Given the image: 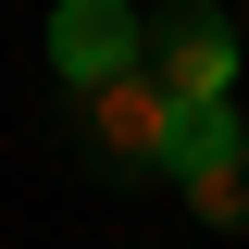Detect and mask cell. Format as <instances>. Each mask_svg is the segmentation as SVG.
<instances>
[{
	"mask_svg": "<svg viewBox=\"0 0 249 249\" xmlns=\"http://www.w3.org/2000/svg\"><path fill=\"white\" fill-rule=\"evenodd\" d=\"M62 112H75V150H88L100 187H150V175H175V88L150 75V50L112 62V75H75Z\"/></svg>",
	"mask_w": 249,
	"mask_h": 249,
	"instance_id": "obj_1",
	"label": "cell"
},
{
	"mask_svg": "<svg viewBox=\"0 0 249 249\" xmlns=\"http://www.w3.org/2000/svg\"><path fill=\"white\" fill-rule=\"evenodd\" d=\"M249 124H237V100H175V175H199V162H224Z\"/></svg>",
	"mask_w": 249,
	"mask_h": 249,
	"instance_id": "obj_5",
	"label": "cell"
},
{
	"mask_svg": "<svg viewBox=\"0 0 249 249\" xmlns=\"http://www.w3.org/2000/svg\"><path fill=\"white\" fill-rule=\"evenodd\" d=\"M175 187H187V212L212 224V237H249V137L224 162H199V175H175Z\"/></svg>",
	"mask_w": 249,
	"mask_h": 249,
	"instance_id": "obj_4",
	"label": "cell"
},
{
	"mask_svg": "<svg viewBox=\"0 0 249 249\" xmlns=\"http://www.w3.org/2000/svg\"><path fill=\"white\" fill-rule=\"evenodd\" d=\"M150 75L175 100H237V75H249V62H237V25H224L212 0H162V13H150Z\"/></svg>",
	"mask_w": 249,
	"mask_h": 249,
	"instance_id": "obj_2",
	"label": "cell"
},
{
	"mask_svg": "<svg viewBox=\"0 0 249 249\" xmlns=\"http://www.w3.org/2000/svg\"><path fill=\"white\" fill-rule=\"evenodd\" d=\"M150 50V25L124 13V0H50V62H62V88L75 75H112V62Z\"/></svg>",
	"mask_w": 249,
	"mask_h": 249,
	"instance_id": "obj_3",
	"label": "cell"
}]
</instances>
